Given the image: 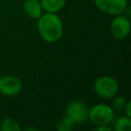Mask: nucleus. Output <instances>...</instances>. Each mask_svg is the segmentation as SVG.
<instances>
[{"mask_svg":"<svg viewBox=\"0 0 131 131\" xmlns=\"http://www.w3.org/2000/svg\"><path fill=\"white\" fill-rule=\"evenodd\" d=\"M37 20L38 33L44 41L48 43H55L60 40L63 33V25L56 13H42Z\"/></svg>","mask_w":131,"mask_h":131,"instance_id":"1","label":"nucleus"},{"mask_svg":"<svg viewBox=\"0 0 131 131\" xmlns=\"http://www.w3.org/2000/svg\"><path fill=\"white\" fill-rule=\"evenodd\" d=\"M95 94L103 99L114 98L119 92L118 81L112 76H100L93 83Z\"/></svg>","mask_w":131,"mask_h":131,"instance_id":"2","label":"nucleus"},{"mask_svg":"<svg viewBox=\"0 0 131 131\" xmlns=\"http://www.w3.org/2000/svg\"><path fill=\"white\" fill-rule=\"evenodd\" d=\"M115 119L114 108L105 103H96L89 107L88 120L95 125H110Z\"/></svg>","mask_w":131,"mask_h":131,"instance_id":"3","label":"nucleus"},{"mask_svg":"<svg viewBox=\"0 0 131 131\" xmlns=\"http://www.w3.org/2000/svg\"><path fill=\"white\" fill-rule=\"evenodd\" d=\"M88 104L81 99L72 100L66 108V116H68L76 125L86 123L88 121Z\"/></svg>","mask_w":131,"mask_h":131,"instance_id":"4","label":"nucleus"},{"mask_svg":"<svg viewBox=\"0 0 131 131\" xmlns=\"http://www.w3.org/2000/svg\"><path fill=\"white\" fill-rule=\"evenodd\" d=\"M130 19L125 14H118L111 21V35L117 40H124L130 33Z\"/></svg>","mask_w":131,"mask_h":131,"instance_id":"5","label":"nucleus"},{"mask_svg":"<svg viewBox=\"0 0 131 131\" xmlns=\"http://www.w3.org/2000/svg\"><path fill=\"white\" fill-rule=\"evenodd\" d=\"M95 6L110 15L123 14L128 7V0H94Z\"/></svg>","mask_w":131,"mask_h":131,"instance_id":"6","label":"nucleus"},{"mask_svg":"<svg viewBox=\"0 0 131 131\" xmlns=\"http://www.w3.org/2000/svg\"><path fill=\"white\" fill-rule=\"evenodd\" d=\"M23 89L19 78L13 75H5L0 77V94L6 96H15Z\"/></svg>","mask_w":131,"mask_h":131,"instance_id":"7","label":"nucleus"},{"mask_svg":"<svg viewBox=\"0 0 131 131\" xmlns=\"http://www.w3.org/2000/svg\"><path fill=\"white\" fill-rule=\"evenodd\" d=\"M24 12L33 19H37L43 13V8L40 0H25L23 4Z\"/></svg>","mask_w":131,"mask_h":131,"instance_id":"8","label":"nucleus"},{"mask_svg":"<svg viewBox=\"0 0 131 131\" xmlns=\"http://www.w3.org/2000/svg\"><path fill=\"white\" fill-rule=\"evenodd\" d=\"M67 0H40L43 10L45 12H53L56 13L60 11L66 5Z\"/></svg>","mask_w":131,"mask_h":131,"instance_id":"9","label":"nucleus"},{"mask_svg":"<svg viewBox=\"0 0 131 131\" xmlns=\"http://www.w3.org/2000/svg\"><path fill=\"white\" fill-rule=\"evenodd\" d=\"M18 122L12 118H4L0 123L1 131H20Z\"/></svg>","mask_w":131,"mask_h":131,"instance_id":"10","label":"nucleus"},{"mask_svg":"<svg viewBox=\"0 0 131 131\" xmlns=\"http://www.w3.org/2000/svg\"><path fill=\"white\" fill-rule=\"evenodd\" d=\"M114 129L117 131H130L131 118L127 117V116L119 117L114 123Z\"/></svg>","mask_w":131,"mask_h":131,"instance_id":"11","label":"nucleus"},{"mask_svg":"<svg viewBox=\"0 0 131 131\" xmlns=\"http://www.w3.org/2000/svg\"><path fill=\"white\" fill-rule=\"evenodd\" d=\"M75 125H76V124H75L68 116L64 115V117L57 123L56 128H57V130H59V131H71L72 129H74Z\"/></svg>","mask_w":131,"mask_h":131,"instance_id":"12","label":"nucleus"},{"mask_svg":"<svg viewBox=\"0 0 131 131\" xmlns=\"http://www.w3.org/2000/svg\"><path fill=\"white\" fill-rule=\"evenodd\" d=\"M116 97V96H115ZM127 103V100L124 96H119V97H116L114 102H113V108L118 111V112H121L124 110L125 105Z\"/></svg>","mask_w":131,"mask_h":131,"instance_id":"13","label":"nucleus"},{"mask_svg":"<svg viewBox=\"0 0 131 131\" xmlns=\"http://www.w3.org/2000/svg\"><path fill=\"white\" fill-rule=\"evenodd\" d=\"M130 108H131V102L129 101V100H127V103H126V105H125V107H124V112H125V115L127 116V117H130L131 118V112H130Z\"/></svg>","mask_w":131,"mask_h":131,"instance_id":"14","label":"nucleus"},{"mask_svg":"<svg viewBox=\"0 0 131 131\" xmlns=\"http://www.w3.org/2000/svg\"><path fill=\"white\" fill-rule=\"evenodd\" d=\"M95 130L96 131H112L113 129L108 125H100V126H96Z\"/></svg>","mask_w":131,"mask_h":131,"instance_id":"15","label":"nucleus"},{"mask_svg":"<svg viewBox=\"0 0 131 131\" xmlns=\"http://www.w3.org/2000/svg\"><path fill=\"white\" fill-rule=\"evenodd\" d=\"M0 101H1V98H0Z\"/></svg>","mask_w":131,"mask_h":131,"instance_id":"16","label":"nucleus"}]
</instances>
